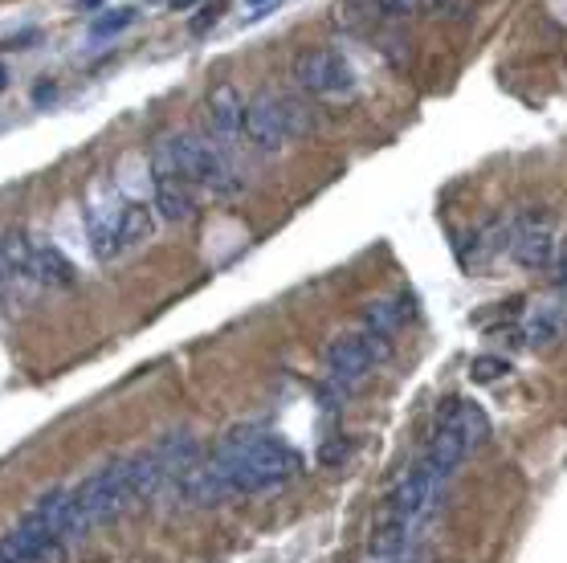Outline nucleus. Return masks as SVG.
Here are the masks:
<instances>
[{"label": "nucleus", "instance_id": "f257e3e1", "mask_svg": "<svg viewBox=\"0 0 567 563\" xmlns=\"http://www.w3.org/2000/svg\"><path fill=\"white\" fill-rule=\"evenodd\" d=\"M303 474V453L282 437L241 429L220 441L208 462L192 465L180 486L192 503H225V498H253L291 486Z\"/></svg>", "mask_w": 567, "mask_h": 563}, {"label": "nucleus", "instance_id": "f03ea898", "mask_svg": "<svg viewBox=\"0 0 567 563\" xmlns=\"http://www.w3.org/2000/svg\"><path fill=\"white\" fill-rule=\"evenodd\" d=\"M388 344H393V339L376 335L372 327H355V331L339 335V339L327 347V360H322L327 389L339 392V396L355 392L367 380V375L376 372L379 363L388 360V351H393Z\"/></svg>", "mask_w": 567, "mask_h": 563}, {"label": "nucleus", "instance_id": "7ed1b4c3", "mask_svg": "<svg viewBox=\"0 0 567 563\" xmlns=\"http://www.w3.org/2000/svg\"><path fill=\"white\" fill-rule=\"evenodd\" d=\"M310 106L303 99H277V94H258L246 102V144L258 147L262 156H274L291 144L294 135L310 131Z\"/></svg>", "mask_w": 567, "mask_h": 563}, {"label": "nucleus", "instance_id": "20e7f679", "mask_svg": "<svg viewBox=\"0 0 567 563\" xmlns=\"http://www.w3.org/2000/svg\"><path fill=\"white\" fill-rule=\"evenodd\" d=\"M486 437H490V420H486V413H481L478 405H469V401H450L445 413L436 417L433 437L424 441V453L436 458L450 474H457L462 462H466Z\"/></svg>", "mask_w": 567, "mask_h": 563}, {"label": "nucleus", "instance_id": "39448f33", "mask_svg": "<svg viewBox=\"0 0 567 563\" xmlns=\"http://www.w3.org/2000/svg\"><path fill=\"white\" fill-rule=\"evenodd\" d=\"M156 221H160L156 204H139V201L111 209V213H94L90 217V246H94V254L102 261L123 258L127 249L144 246V241L156 237Z\"/></svg>", "mask_w": 567, "mask_h": 563}, {"label": "nucleus", "instance_id": "423d86ee", "mask_svg": "<svg viewBox=\"0 0 567 563\" xmlns=\"http://www.w3.org/2000/svg\"><path fill=\"white\" fill-rule=\"evenodd\" d=\"M151 184H156V213L160 221H189L196 213V192L201 188L192 184L189 168H184V159H180V147H175V135L172 139H163L156 147V156H151Z\"/></svg>", "mask_w": 567, "mask_h": 563}, {"label": "nucleus", "instance_id": "0eeeda50", "mask_svg": "<svg viewBox=\"0 0 567 563\" xmlns=\"http://www.w3.org/2000/svg\"><path fill=\"white\" fill-rule=\"evenodd\" d=\"M175 147H180V159L189 168L192 184L208 192V196H234L237 188V172H234V159L229 151L213 139V135H201V131H184L175 135Z\"/></svg>", "mask_w": 567, "mask_h": 563}, {"label": "nucleus", "instance_id": "6e6552de", "mask_svg": "<svg viewBox=\"0 0 567 563\" xmlns=\"http://www.w3.org/2000/svg\"><path fill=\"white\" fill-rule=\"evenodd\" d=\"M294 82L306 99H351L355 70L339 49H306L294 61Z\"/></svg>", "mask_w": 567, "mask_h": 563}, {"label": "nucleus", "instance_id": "1a4fd4ad", "mask_svg": "<svg viewBox=\"0 0 567 563\" xmlns=\"http://www.w3.org/2000/svg\"><path fill=\"white\" fill-rule=\"evenodd\" d=\"M559 241H555V225L547 213H526L514 217L510 229V258L519 261L523 270H552Z\"/></svg>", "mask_w": 567, "mask_h": 563}, {"label": "nucleus", "instance_id": "9d476101", "mask_svg": "<svg viewBox=\"0 0 567 563\" xmlns=\"http://www.w3.org/2000/svg\"><path fill=\"white\" fill-rule=\"evenodd\" d=\"M246 102L237 87H217L208 94V135L225 151L246 139Z\"/></svg>", "mask_w": 567, "mask_h": 563}, {"label": "nucleus", "instance_id": "9b49d317", "mask_svg": "<svg viewBox=\"0 0 567 563\" xmlns=\"http://www.w3.org/2000/svg\"><path fill=\"white\" fill-rule=\"evenodd\" d=\"M564 331H567V311H564V306H538V311H531V315L523 318V327H519L514 339H519V347L535 351V347L555 344Z\"/></svg>", "mask_w": 567, "mask_h": 563}, {"label": "nucleus", "instance_id": "f8f14e48", "mask_svg": "<svg viewBox=\"0 0 567 563\" xmlns=\"http://www.w3.org/2000/svg\"><path fill=\"white\" fill-rule=\"evenodd\" d=\"M408 311H412V306H408L405 299H400V294L376 299V303H372V306L364 311V327H372V331L384 335V339H393V335L400 331V327H405L408 318H412Z\"/></svg>", "mask_w": 567, "mask_h": 563}, {"label": "nucleus", "instance_id": "ddd939ff", "mask_svg": "<svg viewBox=\"0 0 567 563\" xmlns=\"http://www.w3.org/2000/svg\"><path fill=\"white\" fill-rule=\"evenodd\" d=\"M135 21V9H115V13H102L94 25H90V37H115Z\"/></svg>", "mask_w": 567, "mask_h": 563}, {"label": "nucleus", "instance_id": "4468645a", "mask_svg": "<svg viewBox=\"0 0 567 563\" xmlns=\"http://www.w3.org/2000/svg\"><path fill=\"white\" fill-rule=\"evenodd\" d=\"M507 372H510V363L502 360V356H478V360L469 363V375H474L478 384H495V380H502Z\"/></svg>", "mask_w": 567, "mask_h": 563}, {"label": "nucleus", "instance_id": "2eb2a0df", "mask_svg": "<svg viewBox=\"0 0 567 563\" xmlns=\"http://www.w3.org/2000/svg\"><path fill=\"white\" fill-rule=\"evenodd\" d=\"M421 9V0H376V16L384 21H408V16H417Z\"/></svg>", "mask_w": 567, "mask_h": 563}, {"label": "nucleus", "instance_id": "dca6fc26", "mask_svg": "<svg viewBox=\"0 0 567 563\" xmlns=\"http://www.w3.org/2000/svg\"><path fill=\"white\" fill-rule=\"evenodd\" d=\"M16 286L13 282V266H9V246H4V237H0V290Z\"/></svg>", "mask_w": 567, "mask_h": 563}, {"label": "nucleus", "instance_id": "f3484780", "mask_svg": "<svg viewBox=\"0 0 567 563\" xmlns=\"http://www.w3.org/2000/svg\"><path fill=\"white\" fill-rule=\"evenodd\" d=\"M168 4H172V9H192L196 0H168Z\"/></svg>", "mask_w": 567, "mask_h": 563}, {"label": "nucleus", "instance_id": "a211bd4d", "mask_svg": "<svg viewBox=\"0 0 567 563\" xmlns=\"http://www.w3.org/2000/svg\"><path fill=\"white\" fill-rule=\"evenodd\" d=\"M246 4H253V9H258V4H265V0H246Z\"/></svg>", "mask_w": 567, "mask_h": 563}, {"label": "nucleus", "instance_id": "6ab92c4d", "mask_svg": "<svg viewBox=\"0 0 567 563\" xmlns=\"http://www.w3.org/2000/svg\"><path fill=\"white\" fill-rule=\"evenodd\" d=\"M376 563H405V560H376Z\"/></svg>", "mask_w": 567, "mask_h": 563}, {"label": "nucleus", "instance_id": "aec40b11", "mask_svg": "<svg viewBox=\"0 0 567 563\" xmlns=\"http://www.w3.org/2000/svg\"><path fill=\"white\" fill-rule=\"evenodd\" d=\"M0 87H4V70H0Z\"/></svg>", "mask_w": 567, "mask_h": 563}]
</instances>
